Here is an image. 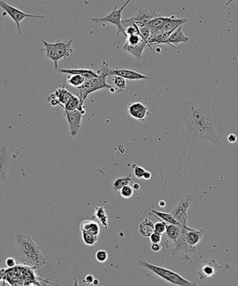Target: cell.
<instances>
[{"instance_id": "cell-28", "label": "cell", "mask_w": 238, "mask_h": 286, "mask_svg": "<svg viewBox=\"0 0 238 286\" xmlns=\"http://www.w3.org/2000/svg\"><path fill=\"white\" fill-rule=\"evenodd\" d=\"M95 217L96 219L101 223V226L104 228L105 230L108 229V218L107 215L106 211L103 206H96L95 207Z\"/></svg>"}, {"instance_id": "cell-23", "label": "cell", "mask_w": 238, "mask_h": 286, "mask_svg": "<svg viewBox=\"0 0 238 286\" xmlns=\"http://www.w3.org/2000/svg\"><path fill=\"white\" fill-rule=\"evenodd\" d=\"M81 231L87 232L92 235L99 236L100 227L97 222L93 220L83 221L80 225Z\"/></svg>"}, {"instance_id": "cell-26", "label": "cell", "mask_w": 238, "mask_h": 286, "mask_svg": "<svg viewBox=\"0 0 238 286\" xmlns=\"http://www.w3.org/2000/svg\"><path fill=\"white\" fill-rule=\"evenodd\" d=\"M139 233L143 237L149 238L154 233V223L150 219H146L139 225Z\"/></svg>"}, {"instance_id": "cell-32", "label": "cell", "mask_w": 238, "mask_h": 286, "mask_svg": "<svg viewBox=\"0 0 238 286\" xmlns=\"http://www.w3.org/2000/svg\"><path fill=\"white\" fill-rule=\"evenodd\" d=\"M80 101L78 96L72 95L69 100H68L67 103L64 106V109L65 111H73L76 110L79 107ZM83 104V103H82Z\"/></svg>"}, {"instance_id": "cell-31", "label": "cell", "mask_w": 238, "mask_h": 286, "mask_svg": "<svg viewBox=\"0 0 238 286\" xmlns=\"http://www.w3.org/2000/svg\"><path fill=\"white\" fill-rule=\"evenodd\" d=\"M113 82L114 89L116 92L118 93H124L127 89V82L126 79L123 78V77H119V76H114L112 79Z\"/></svg>"}, {"instance_id": "cell-5", "label": "cell", "mask_w": 238, "mask_h": 286, "mask_svg": "<svg viewBox=\"0 0 238 286\" xmlns=\"http://www.w3.org/2000/svg\"><path fill=\"white\" fill-rule=\"evenodd\" d=\"M44 48L42 50L46 52L48 58L51 60L55 64V69L58 68V62L61 60H66L72 55L73 39L59 41L56 43H48L42 39Z\"/></svg>"}, {"instance_id": "cell-24", "label": "cell", "mask_w": 238, "mask_h": 286, "mask_svg": "<svg viewBox=\"0 0 238 286\" xmlns=\"http://www.w3.org/2000/svg\"><path fill=\"white\" fill-rule=\"evenodd\" d=\"M149 213L150 215L157 217L159 220L164 221L166 224L176 225V226L181 227L178 221L175 220L171 213H165V212L159 211L157 210H153Z\"/></svg>"}, {"instance_id": "cell-35", "label": "cell", "mask_w": 238, "mask_h": 286, "mask_svg": "<svg viewBox=\"0 0 238 286\" xmlns=\"http://www.w3.org/2000/svg\"><path fill=\"white\" fill-rule=\"evenodd\" d=\"M166 223L162 221L156 223L155 224H154V232L159 234V235H164L166 233Z\"/></svg>"}, {"instance_id": "cell-34", "label": "cell", "mask_w": 238, "mask_h": 286, "mask_svg": "<svg viewBox=\"0 0 238 286\" xmlns=\"http://www.w3.org/2000/svg\"><path fill=\"white\" fill-rule=\"evenodd\" d=\"M120 192H121L122 197L126 199L130 198L134 195V189L130 185L123 187L120 190Z\"/></svg>"}, {"instance_id": "cell-40", "label": "cell", "mask_w": 238, "mask_h": 286, "mask_svg": "<svg viewBox=\"0 0 238 286\" xmlns=\"http://www.w3.org/2000/svg\"><path fill=\"white\" fill-rule=\"evenodd\" d=\"M149 238L152 244H155V243H161V242H162V235H159V234L154 232V233H152V235H150Z\"/></svg>"}, {"instance_id": "cell-22", "label": "cell", "mask_w": 238, "mask_h": 286, "mask_svg": "<svg viewBox=\"0 0 238 286\" xmlns=\"http://www.w3.org/2000/svg\"><path fill=\"white\" fill-rule=\"evenodd\" d=\"M182 227L176 226L173 224H166V233L167 235L168 240L171 241L174 244L175 246L177 245L178 239L181 233Z\"/></svg>"}, {"instance_id": "cell-14", "label": "cell", "mask_w": 238, "mask_h": 286, "mask_svg": "<svg viewBox=\"0 0 238 286\" xmlns=\"http://www.w3.org/2000/svg\"><path fill=\"white\" fill-rule=\"evenodd\" d=\"M182 231L186 242L193 247H196V246L202 242L205 235V230L193 229L188 226V225L182 227Z\"/></svg>"}, {"instance_id": "cell-8", "label": "cell", "mask_w": 238, "mask_h": 286, "mask_svg": "<svg viewBox=\"0 0 238 286\" xmlns=\"http://www.w3.org/2000/svg\"><path fill=\"white\" fill-rule=\"evenodd\" d=\"M131 1L132 0H127L126 3L122 6L120 10H118L117 7H114L113 11L110 14H108V16L103 18H94V19H92V21L96 23L106 22L112 23V25L117 26L118 30L117 34L122 33L125 36V30L123 28V25H122V14H123V10H125V7L129 5Z\"/></svg>"}, {"instance_id": "cell-7", "label": "cell", "mask_w": 238, "mask_h": 286, "mask_svg": "<svg viewBox=\"0 0 238 286\" xmlns=\"http://www.w3.org/2000/svg\"><path fill=\"white\" fill-rule=\"evenodd\" d=\"M147 46H149L153 51H155L150 44L143 39L140 32H138L137 33L127 36L126 43L124 45L123 49L132 54L136 57V58L141 59Z\"/></svg>"}, {"instance_id": "cell-17", "label": "cell", "mask_w": 238, "mask_h": 286, "mask_svg": "<svg viewBox=\"0 0 238 286\" xmlns=\"http://www.w3.org/2000/svg\"><path fill=\"white\" fill-rule=\"evenodd\" d=\"M183 25H180L175 31L172 32L167 40L168 46L176 49L177 48L175 47L173 44H178L182 42L187 43L189 41V39H190L189 37L184 35V32H182Z\"/></svg>"}, {"instance_id": "cell-1", "label": "cell", "mask_w": 238, "mask_h": 286, "mask_svg": "<svg viewBox=\"0 0 238 286\" xmlns=\"http://www.w3.org/2000/svg\"><path fill=\"white\" fill-rule=\"evenodd\" d=\"M178 114L185 123L188 145H194L200 139H207L214 145H220V138L216 130V118L213 113L211 101L188 100Z\"/></svg>"}, {"instance_id": "cell-38", "label": "cell", "mask_w": 238, "mask_h": 286, "mask_svg": "<svg viewBox=\"0 0 238 286\" xmlns=\"http://www.w3.org/2000/svg\"><path fill=\"white\" fill-rule=\"evenodd\" d=\"M139 32H140V35L143 39L148 43V40L150 37V30L148 25L139 28Z\"/></svg>"}, {"instance_id": "cell-46", "label": "cell", "mask_w": 238, "mask_h": 286, "mask_svg": "<svg viewBox=\"0 0 238 286\" xmlns=\"http://www.w3.org/2000/svg\"><path fill=\"white\" fill-rule=\"evenodd\" d=\"M132 188H133L134 190H139L141 189V186L140 184H139V183H134V184L133 185V187H132Z\"/></svg>"}, {"instance_id": "cell-16", "label": "cell", "mask_w": 238, "mask_h": 286, "mask_svg": "<svg viewBox=\"0 0 238 286\" xmlns=\"http://www.w3.org/2000/svg\"><path fill=\"white\" fill-rule=\"evenodd\" d=\"M119 76L125 79L130 81L147 80L149 79L148 76L137 73L133 70L127 69H110V76Z\"/></svg>"}, {"instance_id": "cell-36", "label": "cell", "mask_w": 238, "mask_h": 286, "mask_svg": "<svg viewBox=\"0 0 238 286\" xmlns=\"http://www.w3.org/2000/svg\"><path fill=\"white\" fill-rule=\"evenodd\" d=\"M96 259L98 262L103 263L108 259V252L105 250H99L96 253Z\"/></svg>"}, {"instance_id": "cell-3", "label": "cell", "mask_w": 238, "mask_h": 286, "mask_svg": "<svg viewBox=\"0 0 238 286\" xmlns=\"http://www.w3.org/2000/svg\"><path fill=\"white\" fill-rule=\"evenodd\" d=\"M37 267H30L22 263L14 267L5 269L3 280V285H43L52 283L41 278L36 274Z\"/></svg>"}, {"instance_id": "cell-49", "label": "cell", "mask_w": 238, "mask_h": 286, "mask_svg": "<svg viewBox=\"0 0 238 286\" xmlns=\"http://www.w3.org/2000/svg\"><path fill=\"white\" fill-rule=\"evenodd\" d=\"M232 1H234V0H229L228 3H226V5H225L224 9L226 8V7H228V5H230V4L231 3Z\"/></svg>"}, {"instance_id": "cell-42", "label": "cell", "mask_w": 238, "mask_h": 286, "mask_svg": "<svg viewBox=\"0 0 238 286\" xmlns=\"http://www.w3.org/2000/svg\"><path fill=\"white\" fill-rule=\"evenodd\" d=\"M94 279H95V278H94V276H93L92 274H89L85 276V279L83 280V283L86 284H92L93 282H94Z\"/></svg>"}, {"instance_id": "cell-2", "label": "cell", "mask_w": 238, "mask_h": 286, "mask_svg": "<svg viewBox=\"0 0 238 286\" xmlns=\"http://www.w3.org/2000/svg\"><path fill=\"white\" fill-rule=\"evenodd\" d=\"M16 246L22 264L38 268L45 265L47 262L40 247L29 234H17L16 235Z\"/></svg>"}, {"instance_id": "cell-29", "label": "cell", "mask_w": 238, "mask_h": 286, "mask_svg": "<svg viewBox=\"0 0 238 286\" xmlns=\"http://www.w3.org/2000/svg\"><path fill=\"white\" fill-rule=\"evenodd\" d=\"M133 180L134 179L132 176V174L127 176H124V177L117 178V179L114 181L113 185H112V189H113L114 191H119L123 187L130 185V183L132 182Z\"/></svg>"}, {"instance_id": "cell-15", "label": "cell", "mask_w": 238, "mask_h": 286, "mask_svg": "<svg viewBox=\"0 0 238 286\" xmlns=\"http://www.w3.org/2000/svg\"><path fill=\"white\" fill-rule=\"evenodd\" d=\"M64 115L67 116V121L70 127V132L73 136H76L81 127L82 117L83 115L78 109L73 111H65Z\"/></svg>"}, {"instance_id": "cell-13", "label": "cell", "mask_w": 238, "mask_h": 286, "mask_svg": "<svg viewBox=\"0 0 238 286\" xmlns=\"http://www.w3.org/2000/svg\"><path fill=\"white\" fill-rule=\"evenodd\" d=\"M127 110L132 118L141 122H144L147 117L152 116L148 106L140 102L130 104L127 107Z\"/></svg>"}, {"instance_id": "cell-27", "label": "cell", "mask_w": 238, "mask_h": 286, "mask_svg": "<svg viewBox=\"0 0 238 286\" xmlns=\"http://www.w3.org/2000/svg\"><path fill=\"white\" fill-rule=\"evenodd\" d=\"M171 33H169V32H162V33L159 34V35H157L155 36H153V37H150L149 39H148V44H150V46H153V45H157V44H166L168 45L167 40L168 37H170Z\"/></svg>"}, {"instance_id": "cell-45", "label": "cell", "mask_w": 238, "mask_h": 286, "mask_svg": "<svg viewBox=\"0 0 238 286\" xmlns=\"http://www.w3.org/2000/svg\"><path fill=\"white\" fill-rule=\"evenodd\" d=\"M153 177V174L149 171H146L145 172L143 176V179L146 180V181H149V180L152 179Z\"/></svg>"}, {"instance_id": "cell-20", "label": "cell", "mask_w": 238, "mask_h": 286, "mask_svg": "<svg viewBox=\"0 0 238 286\" xmlns=\"http://www.w3.org/2000/svg\"><path fill=\"white\" fill-rule=\"evenodd\" d=\"M166 19H167V17L161 16L150 21V23L148 24V26L150 30V37H153V36L162 33V27L164 23L166 22Z\"/></svg>"}, {"instance_id": "cell-50", "label": "cell", "mask_w": 238, "mask_h": 286, "mask_svg": "<svg viewBox=\"0 0 238 286\" xmlns=\"http://www.w3.org/2000/svg\"><path fill=\"white\" fill-rule=\"evenodd\" d=\"M98 283H99V282H98L97 279H94V282H93L94 285H98Z\"/></svg>"}, {"instance_id": "cell-4", "label": "cell", "mask_w": 238, "mask_h": 286, "mask_svg": "<svg viewBox=\"0 0 238 286\" xmlns=\"http://www.w3.org/2000/svg\"><path fill=\"white\" fill-rule=\"evenodd\" d=\"M110 68L109 67L107 61H103V65L98 72V77L92 79H87L83 85L77 88L78 90V97L80 103L85 104L86 99L91 93L99 90L108 88L110 89L112 86L108 85L107 83V77L110 76Z\"/></svg>"}, {"instance_id": "cell-41", "label": "cell", "mask_w": 238, "mask_h": 286, "mask_svg": "<svg viewBox=\"0 0 238 286\" xmlns=\"http://www.w3.org/2000/svg\"><path fill=\"white\" fill-rule=\"evenodd\" d=\"M5 263H6L7 268L14 267V266H16V264H17L15 259L14 258H11V257L10 258L7 259L6 261H5Z\"/></svg>"}, {"instance_id": "cell-12", "label": "cell", "mask_w": 238, "mask_h": 286, "mask_svg": "<svg viewBox=\"0 0 238 286\" xmlns=\"http://www.w3.org/2000/svg\"><path fill=\"white\" fill-rule=\"evenodd\" d=\"M222 268L215 260H207L200 266L197 273L198 279L203 281L207 278L215 276L216 273Z\"/></svg>"}, {"instance_id": "cell-6", "label": "cell", "mask_w": 238, "mask_h": 286, "mask_svg": "<svg viewBox=\"0 0 238 286\" xmlns=\"http://www.w3.org/2000/svg\"><path fill=\"white\" fill-rule=\"evenodd\" d=\"M139 265L141 267L147 268L149 270L153 271L154 274L161 277L163 279L167 280L168 282L173 284L175 285L179 286H191L197 285L196 282H191L186 280L183 277L180 276L178 273L166 269V268L159 267V266L154 265L149 262L140 260Z\"/></svg>"}, {"instance_id": "cell-39", "label": "cell", "mask_w": 238, "mask_h": 286, "mask_svg": "<svg viewBox=\"0 0 238 286\" xmlns=\"http://www.w3.org/2000/svg\"><path fill=\"white\" fill-rule=\"evenodd\" d=\"M48 101L49 104H51L53 107H57V106L60 105V102H59L58 99L57 98L56 95L55 93H52L48 97Z\"/></svg>"}, {"instance_id": "cell-47", "label": "cell", "mask_w": 238, "mask_h": 286, "mask_svg": "<svg viewBox=\"0 0 238 286\" xmlns=\"http://www.w3.org/2000/svg\"><path fill=\"white\" fill-rule=\"evenodd\" d=\"M5 268H0V280H3L4 274H5Z\"/></svg>"}, {"instance_id": "cell-19", "label": "cell", "mask_w": 238, "mask_h": 286, "mask_svg": "<svg viewBox=\"0 0 238 286\" xmlns=\"http://www.w3.org/2000/svg\"><path fill=\"white\" fill-rule=\"evenodd\" d=\"M59 73L64 75H80L86 79H92L98 77V73L92 69H84V68H75V69H62Z\"/></svg>"}, {"instance_id": "cell-48", "label": "cell", "mask_w": 238, "mask_h": 286, "mask_svg": "<svg viewBox=\"0 0 238 286\" xmlns=\"http://www.w3.org/2000/svg\"><path fill=\"white\" fill-rule=\"evenodd\" d=\"M166 202L164 200L160 201L159 202V206H160V207H162V208H164V206H166Z\"/></svg>"}, {"instance_id": "cell-18", "label": "cell", "mask_w": 238, "mask_h": 286, "mask_svg": "<svg viewBox=\"0 0 238 286\" xmlns=\"http://www.w3.org/2000/svg\"><path fill=\"white\" fill-rule=\"evenodd\" d=\"M188 22V19L184 18V19H178L175 16H169L166 19V22L164 23L162 27V32H169L172 33L175 31L177 28L180 25H184Z\"/></svg>"}, {"instance_id": "cell-10", "label": "cell", "mask_w": 238, "mask_h": 286, "mask_svg": "<svg viewBox=\"0 0 238 286\" xmlns=\"http://www.w3.org/2000/svg\"><path fill=\"white\" fill-rule=\"evenodd\" d=\"M193 197L191 195H186L180 200L178 206L172 211L171 213L175 220L178 221L181 227L188 225V209L190 207Z\"/></svg>"}, {"instance_id": "cell-44", "label": "cell", "mask_w": 238, "mask_h": 286, "mask_svg": "<svg viewBox=\"0 0 238 286\" xmlns=\"http://www.w3.org/2000/svg\"><path fill=\"white\" fill-rule=\"evenodd\" d=\"M227 140L229 143L234 144L237 141V136H236L235 134H230L227 137Z\"/></svg>"}, {"instance_id": "cell-11", "label": "cell", "mask_w": 238, "mask_h": 286, "mask_svg": "<svg viewBox=\"0 0 238 286\" xmlns=\"http://www.w3.org/2000/svg\"><path fill=\"white\" fill-rule=\"evenodd\" d=\"M161 16H162V14H159L157 11L141 9L133 17L128 19V21L134 23L138 28H140L147 26L151 20Z\"/></svg>"}, {"instance_id": "cell-21", "label": "cell", "mask_w": 238, "mask_h": 286, "mask_svg": "<svg viewBox=\"0 0 238 286\" xmlns=\"http://www.w3.org/2000/svg\"><path fill=\"white\" fill-rule=\"evenodd\" d=\"M175 246V248L174 251H173V253H180V252H183V253H185V252L196 253V247H193V246L189 245V244L186 242L182 230L180 236L178 237L177 245Z\"/></svg>"}, {"instance_id": "cell-9", "label": "cell", "mask_w": 238, "mask_h": 286, "mask_svg": "<svg viewBox=\"0 0 238 286\" xmlns=\"http://www.w3.org/2000/svg\"><path fill=\"white\" fill-rule=\"evenodd\" d=\"M0 7L5 11V12L8 14L9 16L12 18V19L15 21L16 25H17L18 30H19V34H21V23L23 19L26 18H35V19H44L46 16L40 15H34V14H28L27 13L22 12L19 10V9L16 7L11 6L7 3H5L4 0H0Z\"/></svg>"}, {"instance_id": "cell-25", "label": "cell", "mask_w": 238, "mask_h": 286, "mask_svg": "<svg viewBox=\"0 0 238 286\" xmlns=\"http://www.w3.org/2000/svg\"><path fill=\"white\" fill-rule=\"evenodd\" d=\"M54 93L56 95L57 98L58 99L60 105L62 107H64L68 100L71 98V95H73L72 93L68 91L67 88L64 85L61 86L55 89Z\"/></svg>"}, {"instance_id": "cell-43", "label": "cell", "mask_w": 238, "mask_h": 286, "mask_svg": "<svg viewBox=\"0 0 238 286\" xmlns=\"http://www.w3.org/2000/svg\"><path fill=\"white\" fill-rule=\"evenodd\" d=\"M162 244L160 243H155V244H152L151 249L152 251L154 252H159L161 249H162Z\"/></svg>"}, {"instance_id": "cell-30", "label": "cell", "mask_w": 238, "mask_h": 286, "mask_svg": "<svg viewBox=\"0 0 238 286\" xmlns=\"http://www.w3.org/2000/svg\"><path fill=\"white\" fill-rule=\"evenodd\" d=\"M86 80L85 77L80 75H68V84L74 88H78L83 86Z\"/></svg>"}, {"instance_id": "cell-33", "label": "cell", "mask_w": 238, "mask_h": 286, "mask_svg": "<svg viewBox=\"0 0 238 286\" xmlns=\"http://www.w3.org/2000/svg\"><path fill=\"white\" fill-rule=\"evenodd\" d=\"M82 232V238H83V242L85 244L89 246H93L97 244L98 237L96 235H92V234L87 233V232Z\"/></svg>"}, {"instance_id": "cell-37", "label": "cell", "mask_w": 238, "mask_h": 286, "mask_svg": "<svg viewBox=\"0 0 238 286\" xmlns=\"http://www.w3.org/2000/svg\"><path fill=\"white\" fill-rule=\"evenodd\" d=\"M132 167H133L134 175H135L136 177L139 179H142L143 174H144L145 172H146V170L143 168V167L139 166V165H135V164H134Z\"/></svg>"}]
</instances>
